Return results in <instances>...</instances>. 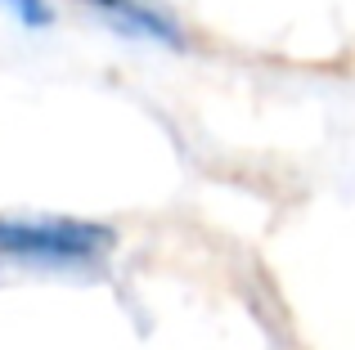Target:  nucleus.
Here are the masks:
<instances>
[{
    "instance_id": "nucleus-1",
    "label": "nucleus",
    "mask_w": 355,
    "mask_h": 350,
    "mask_svg": "<svg viewBox=\"0 0 355 350\" xmlns=\"http://www.w3.org/2000/svg\"><path fill=\"white\" fill-rule=\"evenodd\" d=\"M113 229L77 216H0V261L41 265V270H81L113 247Z\"/></svg>"
},
{
    "instance_id": "nucleus-2",
    "label": "nucleus",
    "mask_w": 355,
    "mask_h": 350,
    "mask_svg": "<svg viewBox=\"0 0 355 350\" xmlns=\"http://www.w3.org/2000/svg\"><path fill=\"white\" fill-rule=\"evenodd\" d=\"M99 23H108L126 41L139 45H162V50H184V32L162 5L153 0H81Z\"/></svg>"
},
{
    "instance_id": "nucleus-3",
    "label": "nucleus",
    "mask_w": 355,
    "mask_h": 350,
    "mask_svg": "<svg viewBox=\"0 0 355 350\" xmlns=\"http://www.w3.org/2000/svg\"><path fill=\"white\" fill-rule=\"evenodd\" d=\"M0 9L14 14L23 27H50L54 23V9L45 5V0H0Z\"/></svg>"
}]
</instances>
